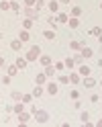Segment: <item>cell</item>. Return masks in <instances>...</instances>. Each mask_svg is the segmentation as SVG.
<instances>
[{
	"label": "cell",
	"instance_id": "1",
	"mask_svg": "<svg viewBox=\"0 0 102 127\" xmlns=\"http://www.w3.org/2000/svg\"><path fill=\"white\" fill-rule=\"evenodd\" d=\"M33 113H35V119H37V123H47V119H49L47 111H39L37 107L33 109Z\"/></svg>",
	"mask_w": 102,
	"mask_h": 127
},
{
	"label": "cell",
	"instance_id": "2",
	"mask_svg": "<svg viewBox=\"0 0 102 127\" xmlns=\"http://www.w3.org/2000/svg\"><path fill=\"white\" fill-rule=\"evenodd\" d=\"M39 55H41V47H39V45H33V47L29 49V53H27V60H29V62H33V60L39 58Z\"/></svg>",
	"mask_w": 102,
	"mask_h": 127
},
{
	"label": "cell",
	"instance_id": "3",
	"mask_svg": "<svg viewBox=\"0 0 102 127\" xmlns=\"http://www.w3.org/2000/svg\"><path fill=\"white\" fill-rule=\"evenodd\" d=\"M25 14H27L29 19H37V17H39V8H37V6H27V8H25Z\"/></svg>",
	"mask_w": 102,
	"mask_h": 127
},
{
	"label": "cell",
	"instance_id": "4",
	"mask_svg": "<svg viewBox=\"0 0 102 127\" xmlns=\"http://www.w3.org/2000/svg\"><path fill=\"white\" fill-rule=\"evenodd\" d=\"M84 86H86V88H94V86H96V80L86 76V78H84Z\"/></svg>",
	"mask_w": 102,
	"mask_h": 127
},
{
	"label": "cell",
	"instance_id": "5",
	"mask_svg": "<svg viewBox=\"0 0 102 127\" xmlns=\"http://www.w3.org/2000/svg\"><path fill=\"white\" fill-rule=\"evenodd\" d=\"M82 58H86V60H88V58H92V55H94V51L90 49V47H82Z\"/></svg>",
	"mask_w": 102,
	"mask_h": 127
},
{
	"label": "cell",
	"instance_id": "6",
	"mask_svg": "<svg viewBox=\"0 0 102 127\" xmlns=\"http://www.w3.org/2000/svg\"><path fill=\"white\" fill-rule=\"evenodd\" d=\"M57 84L55 82H49V84H47V92H49V94H57Z\"/></svg>",
	"mask_w": 102,
	"mask_h": 127
},
{
	"label": "cell",
	"instance_id": "7",
	"mask_svg": "<svg viewBox=\"0 0 102 127\" xmlns=\"http://www.w3.org/2000/svg\"><path fill=\"white\" fill-rule=\"evenodd\" d=\"M47 6H49V10H51V12H57V10H59V2H57V0H51Z\"/></svg>",
	"mask_w": 102,
	"mask_h": 127
},
{
	"label": "cell",
	"instance_id": "8",
	"mask_svg": "<svg viewBox=\"0 0 102 127\" xmlns=\"http://www.w3.org/2000/svg\"><path fill=\"white\" fill-rule=\"evenodd\" d=\"M10 47H12V49H14V51H19V49H20V47H22V41H20V39H14V41L10 43Z\"/></svg>",
	"mask_w": 102,
	"mask_h": 127
},
{
	"label": "cell",
	"instance_id": "9",
	"mask_svg": "<svg viewBox=\"0 0 102 127\" xmlns=\"http://www.w3.org/2000/svg\"><path fill=\"white\" fill-rule=\"evenodd\" d=\"M19 70H20V68L17 66V64H12V66H8V76H14V74L19 72Z\"/></svg>",
	"mask_w": 102,
	"mask_h": 127
},
{
	"label": "cell",
	"instance_id": "10",
	"mask_svg": "<svg viewBox=\"0 0 102 127\" xmlns=\"http://www.w3.org/2000/svg\"><path fill=\"white\" fill-rule=\"evenodd\" d=\"M29 119H31V117H29L27 113H19V123H27Z\"/></svg>",
	"mask_w": 102,
	"mask_h": 127
},
{
	"label": "cell",
	"instance_id": "11",
	"mask_svg": "<svg viewBox=\"0 0 102 127\" xmlns=\"http://www.w3.org/2000/svg\"><path fill=\"white\" fill-rule=\"evenodd\" d=\"M27 62H29V60H22V58H17V66H19V68L22 70V68H27Z\"/></svg>",
	"mask_w": 102,
	"mask_h": 127
},
{
	"label": "cell",
	"instance_id": "12",
	"mask_svg": "<svg viewBox=\"0 0 102 127\" xmlns=\"http://www.w3.org/2000/svg\"><path fill=\"white\" fill-rule=\"evenodd\" d=\"M67 25H69V27H74V29H76L78 25H80V21H78L76 17H72V19H69V21H67Z\"/></svg>",
	"mask_w": 102,
	"mask_h": 127
},
{
	"label": "cell",
	"instance_id": "13",
	"mask_svg": "<svg viewBox=\"0 0 102 127\" xmlns=\"http://www.w3.org/2000/svg\"><path fill=\"white\" fill-rule=\"evenodd\" d=\"M67 21H69V17H67L65 12H61L59 17H57V23H67Z\"/></svg>",
	"mask_w": 102,
	"mask_h": 127
},
{
	"label": "cell",
	"instance_id": "14",
	"mask_svg": "<svg viewBox=\"0 0 102 127\" xmlns=\"http://www.w3.org/2000/svg\"><path fill=\"white\" fill-rule=\"evenodd\" d=\"M19 37H20V41H22V43H25V41H29V39H31V35L27 33V31H22V33H20Z\"/></svg>",
	"mask_w": 102,
	"mask_h": 127
},
{
	"label": "cell",
	"instance_id": "15",
	"mask_svg": "<svg viewBox=\"0 0 102 127\" xmlns=\"http://www.w3.org/2000/svg\"><path fill=\"white\" fill-rule=\"evenodd\" d=\"M41 64H43V66H49V64H51V58H49V55H41Z\"/></svg>",
	"mask_w": 102,
	"mask_h": 127
},
{
	"label": "cell",
	"instance_id": "16",
	"mask_svg": "<svg viewBox=\"0 0 102 127\" xmlns=\"http://www.w3.org/2000/svg\"><path fill=\"white\" fill-rule=\"evenodd\" d=\"M53 74H55L53 66H45V76H53Z\"/></svg>",
	"mask_w": 102,
	"mask_h": 127
},
{
	"label": "cell",
	"instance_id": "17",
	"mask_svg": "<svg viewBox=\"0 0 102 127\" xmlns=\"http://www.w3.org/2000/svg\"><path fill=\"white\" fill-rule=\"evenodd\" d=\"M92 35H98L100 41H102V29H100V27H94V29H92Z\"/></svg>",
	"mask_w": 102,
	"mask_h": 127
},
{
	"label": "cell",
	"instance_id": "18",
	"mask_svg": "<svg viewBox=\"0 0 102 127\" xmlns=\"http://www.w3.org/2000/svg\"><path fill=\"white\" fill-rule=\"evenodd\" d=\"M80 74H82V76H90V68H88V66H82V68H80Z\"/></svg>",
	"mask_w": 102,
	"mask_h": 127
},
{
	"label": "cell",
	"instance_id": "19",
	"mask_svg": "<svg viewBox=\"0 0 102 127\" xmlns=\"http://www.w3.org/2000/svg\"><path fill=\"white\" fill-rule=\"evenodd\" d=\"M8 8H10V2L2 0V2H0V10H8Z\"/></svg>",
	"mask_w": 102,
	"mask_h": 127
},
{
	"label": "cell",
	"instance_id": "20",
	"mask_svg": "<svg viewBox=\"0 0 102 127\" xmlns=\"http://www.w3.org/2000/svg\"><path fill=\"white\" fill-rule=\"evenodd\" d=\"M69 82L78 84V82H80V76H78V74H69Z\"/></svg>",
	"mask_w": 102,
	"mask_h": 127
},
{
	"label": "cell",
	"instance_id": "21",
	"mask_svg": "<svg viewBox=\"0 0 102 127\" xmlns=\"http://www.w3.org/2000/svg\"><path fill=\"white\" fill-rule=\"evenodd\" d=\"M47 21H49V25H51L53 29H55V27H57V19H55V17H53V14H51V17H49V19H47Z\"/></svg>",
	"mask_w": 102,
	"mask_h": 127
},
{
	"label": "cell",
	"instance_id": "22",
	"mask_svg": "<svg viewBox=\"0 0 102 127\" xmlns=\"http://www.w3.org/2000/svg\"><path fill=\"white\" fill-rule=\"evenodd\" d=\"M43 37H45V39H49V41H51V39L55 37V33H53V31H45V33H43Z\"/></svg>",
	"mask_w": 102,
	"mask_h": 127
},
{
	"label": "cell",
	"instance_id": "23",
	"mask_svg": "<svg viewBox=\"0 0 102 127\" xmlns=\"http://www.w3.org/2000/svg\"><path fill=\"white\" fill-rule=\"evenodd\" d=\"M45 78H47V76H45V72H43V74H39V76H37V80H35V82H37V84H43V82H45Z\"/></svg>",
	"mask_w": 102,
	"mask_h": 127
},
{
	"label": "cell",
	"instance_id": "24",
	"mask_svg": "<svg viewBox=\"0 0 102 127\" xmlns=\"http://www.w3.org/2000/svg\"><path fill=\"white\" fill-rule=\"evenodd\" d=\"M22 25H25V29H31V27H33V19H27V21H22Z\"/></svg>",
	"mask_w": 102,
	"mask_h": 127
},
{
	"label": "cell",
	"instance_id": "25",
	"mask_svg": "<svg viewBox=\"0 0 102 127\" xmlns=\"http://www.w3.org/2000/svg\"><path fill=\"white\" fill-rule=\"evenodd\" d=\"M10 8H12L14 12H20V6H19L17 2H10Z\"/></svg>",
	"mask_w": 102,
	"mask_h": 127
},
{
	"label": "cell",
	"instance_id": "26",
	"mask_svg": "<svg viewBox=\"0 0 102 127\" xmlns=\"http://www.w3.org/2000/svg\"><path fill=\"white\" fill-rule=\"evenodd\" d=\"M12 100H22V94L20 92H12Z\"/></svg>",
	"mask_w": 102,
	"mask_h": 127
},
{
	"label": "cell",
	"instance_id": "27",
	"mask_svg": "<svg viewBox=\"0 0 102 127\" xmlns=\"http://www.w3.org/2000/svg\"><path fill=\"white\" fill-rule=\"evenodd\" d=\"M80 119H82V123H88V119H90V115H88V113H82V115H80Z\"/></svg>",
	"mask_w": 102,
	"mask_h": 127
},
{
	"label": "cell",
	"instance_id": "28",
	"mask_svg": "<svg viewBox=\"0 0 102 127\" xmlns=\"http://www.w3.org/2000/svg\"><path fill=\"white\" fill-rule=\"evenodd\" d=\"M31 100H33L31 94H22V102H31Z\"/></svg>",
	"mask_w": 102,
	"mask_h": 127
},
{
	"label": "cell",
	"instance_id": "29",
	"mask_svg": "<svg viewBox=\"0 0 102 127\" xmlns=\"http://www.w3.org/2000/svg\"><path fill=\"white\" fill-rule=\"evenodd\" d=\"M41 94H43V88H35L33 90V96H41Z\"/></svg>",
	"mask_w": 102,
	"mask_h": 127
},
{
	"label": "cell",
	"instance_id": "30",
	"mask_svg": "<svg viewBox=\"0 0 102 127\" xmlns=\"http://www.w3.org/2000/svg\"><path fill=\"white\" fill-rule=\"evenodd\" d=\"M72 12H74V17H78V14L82 12V8H80V6H74V10H72Z\"/></svg>",
	"mask_w": 102,
	"mask_h": 127
},
{
	"label": "cell",
	"instance_id": "31",
	"mask_svg": "<svg viewBox=\"0 0 102 127\" xmlns=\"http://www.w3.org/2000/svg\"><path fill=\"white\" fill-rule=\"evenodd\" d=\"M69 47H72V49H80V43H78V41H72V43H69Z\"/></svg>",
	"mask_w": 102,
	"mask_h": 127
},
{
	"label": "cell",
	"instance_id": "32",
	"mask_svg": "<svg viewBox=\"0 0 102 127\" xmlns=\"http://www.w3.org/2000/svg\"><path fill=\"white\" fill-rule=\"evenodd\" d=\"M65 66H67V68H74V60L67 58V60H65Z\"/></svg>",
	"mask_w": 102,
	"mask_h": 127
},
{
	"label": "cell",
	"instance_id": "33",
	"mask_svg": "<svg viewBox=\"0 0 102 127\" xmlns=\"http://www.w3.org/2000/svg\"><path fill=\"white\" fill-rule=\"evenodd\" d=\"M59 82H61V84H67V82H69V76H61Z\"/></svg>",
	"mask_w": 102,
	"mask_h": 127
},
{
	"label": "cell",
	"instance_id": "34",
	"mask_svg": "<svg viewBox=\"0 0 102 127\" xmlns=\"http://www.w3.org/2000/svg\"><path fill=\"white\" fill-rule=\"evenodd\" d=\"M35 2H37V0H25V4H27V6H35Z\"/></svg>",
	"mask_w": 102,
	"mask_h": 127
},
{
	"label": "cell",
	"instance_id": "35",
	"mask_svg": "<svg viewBox=\"0 0 102 127\" xmlns=\"http://www.w3.org/2000/svg\"><path fill=\"white\" fill-rule=\"evenodd\" d=\"M14 111H17V113H20V111H22V102H20V105H14Z\"/></svg>",
	"mask_w": 102,
	"mask_h": 127
},
{
	"label": "cell",
	"instance_id": "36",
	"mask_svg": "<svg viewBox=\"0 0 102 127\" xmlns=\"http://www.w3.org/2000/svg\"><path fill=\"white\" fill-rule=\"evenodd\" d=\"M4 66V58H0V68H2Z\"/></svg>",
	"mask_w": 102,
	"mask_h": 127
},
{
	"label": "cell",
	"instance_id": "37",
	"mask_svg": "<svg viewBox=\"0 0 102 127\" xmlns=\"http://www.w3.org/2000/svg\"><path fill=\"white\" fill-rule=\"evenodd\" d=\"M59 2H61V4H67V2H69V0H59Z\"/></svg>",
	"mask_w": 102,
	"mask_h": 127
},
{
	"label": "cell",
	"instance_id": "38",
	"mask_svg": "<svg viewBox=\"0 0 102 127\" xmlns=\"http://www.w3.org/2000/svg\"><path fill=\"white\" fill-rule=\"evenodd\" d=\"M100 6H102V4H100Z\"/></svg>",
	"mask_w": 102,
	"mask_h": 127
}]
</instances>
